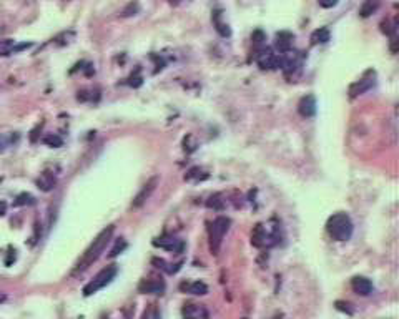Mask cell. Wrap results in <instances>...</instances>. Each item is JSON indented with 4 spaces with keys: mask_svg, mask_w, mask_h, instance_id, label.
I'll return each instance as SVG.
<instances>
[{
    "mask_svg": "<svg viewBox=\"0 0 399 319\" xmlns=\"http://www.w3.org/2000/svg\"><path fill=\"white\" fill-rule=\"evenodd\" d=\"M211 20H213V25H215L216 32L220 33L221 37H225V39H228V37H232V28L228 27V23L223 22V12H221L220 8H216V10H213Z\"/></svg>",
    "mask_w": 399,
    "mask_h": 319,
    "instance_id": "5bb4252c",
    "label": "cell"
},
{
    "mask_svg": "<svg viewBox=\"0 0 399 319\" xmlns=\"http://www.w3.org/2000/svg\"><path fill=\"white\" fill-rule=\"evenodd\" d=\"M165 281L163 279H141L138 284V291L141 295H160L165 293Z\"/></svg>",
    "mask_w": 399,
    "mask_h": 319,
    "instance_id": "52a82bcc",
    "label": "cell"
},
{
    "mask_svg": "<svg viewBox=\"0 0 399 319\" xmlns=\"http://www.w3.org/2000/svg\"><path fill=\"white\" fill-rule=\"evenodd\" d=\"M32 44H20V45H14V52L12 53H17L20 52V50H25V48H30Z\"/></svg>",
    "mask_w": 399,
    "mask_h": 319,
    "instance_id": "4dcf8cb0",
    "label": "cell"
},
{
    "mask_svg": "<svg viewBox=\"0 0 399 319\" xmlns=\"http://www.w3.org/2000/svg\"><path fill=\"white\" fill-rule=\"evenodd\" d=\"M152 263L155 264V266L158 268V270H162V271H170V264H168L165 259H162V258H153L152 259Z\"/></svg>",
    "mask_w": 399,
    "mask_h": 319,
    "instance_id": "83f0119b",
    "label": "cell"
},
{
    "mask_svg": "<svg viewBox=\"0 0 399 319\" xmlns=\"http://www.w3.org/2000/svg\"><path fill=\"white\" fill-rule=\"evenodd\" d=\"M117 273H118V268H117L115 264L103 268V270L100 271L98 274H96L95 278L92 279L85 288H83V296L88 297V296L95 295L96 291H100V289H103L105 286H107V284H110L112 281L115 279Z\"/></svg>",
    "mask_w": 399,
    "mask_h": 319,
    "instance_id": "277c9868",
    "label": "cell"
},
{
    "mask_svg": "<svg viewBox=\"0 0 399 319\" xmlns=\"http://www.w3.org/2000/svg\"><path fill=\"white\" fill-rule=\"evenodd\" d=\"M3 213H5V203H0V215H3Z\"/></svg>",
    "mask_w": 399,
    "mask_h": 319,
    "instance_id": "1f68e13d",
    "label": "cell"
},
{
    "mask_svg": "<svg viewBox=\"0 0 399 319\" xmlns=\"http://www.w3.org/2000/svg\"><path fill=\"white\" fill-rule=\"evenodd\" d=\"M125 248H127V241L120 238L118 241H117V245L110 250V253H108V258H115V256H118L121 251L125 250Z\"/></svg>",
    "mask_w": 399,
    "mask_h": 319,
    "instance_id": "7402d4cb",
    "label": "cell"
},
{
    "mask_svg": "<svg viewBox=\"0 0 399 319\" xmlns=\"http://www.w3.org/2000/svg\"><path fill=\"white\" fill-rule=\"evenodd\" d=\"M207 206L210 209H216V211H220V209L225 208V201L221 200L220 193H215V195L210 196V198L207 200Z\"/></svg>",
    "mask_w": 399,
    "mask_h": 319,
    "instance_id": "d6986e66",
    "label": "cell"
},
{
    "mask_svg": "<svg viewBox=\"0 0 399 319\" xmlns=\"http://www.w3.org/2000/svg\"><path fill=\"white\" fill-rule=\"evenodd\" d=\"M153 245L163 248V250H166V251H171V253H175V254L183 253V250H185V243L182 241V239H176L173 236H162V238L155 239Z\"/></svg>",
    "mask_w": 399,
    "mask_h": 319,
    "instance_id": "ba28073f",
    "label": "cell"
},
{
    "mask_svg": "<svg viewBox=\"0 0 399 319\" xmlns=\"http://www.w3.org/2000/svg\"><path fill=\"white\" fill-rule=\"evenodd\" d=\"M33 203H35V200H33V196L28 195V193H20L14 201L15 206H23V205H33Z\"/></svg>",
    "mask_w": 399,
    "mask_h": 319,
    "instance_id": "44dd1931",
    "label": "cell"
},
{
    "mask_svg": "<svg viewBox=\"0 0 399 319\" xmlns=\"http://www.w3.org/2000/svg\"><path fill=\"white\" fill-rule=\"evenodd\" d=\"M352 229L354 226L346 213H334L326 221V231L336 241H348L352 236Z\"/></svg>",
    "mask_w": 399,
    "mask_h": 319,
    "instance_id": "7a4b0ae2",
    "label": "cell"
},
{
    "mask_svg": "<svg viewBox=\"0 0 399 319\" xmlns=\"http://www.w3.org/2000/svg\"><path fill=\"white\" fill-rule=\"evenodd\" d=\"M377 8H379V0H364L363 5L359 8V15L363 17V19H368V17H371L375 12H377Z\"/></svg>",
    "mask_w": 399,
    "mask_h": 319,
    "instance_id": "e0dca14e",
    "label": "cell"
},
{
    "mask_svg": "<svg viewBox=\"0 0 399 319\" xmlns=\"http://www.w3.org/2000/svg\"><path fill=\"white\" fill-rule=\"evenodd\" d=\"M351 288H352V291L359 296H369L373 293L371 279L364 278V276H354V278L351 279Z\"/></svg>",
    "mask_w": 399,
    "mask_h": 319,
    "instance_id": "30bf717a",
    "label": "cell"
},
{
    "mask_svg": "<svg viewBox=\"0 0 399 319\" xmlns=\"http://www.w3.org/2000/svg\"><path fill=\"white\" fill-rule=\"evenodd\" d=\"M44 143L47 146H52V148H58V146L64 145V140H62L58 135H53V133H50V135H45L44 137Z\"/></svg>",
    "mask_w": 399,
    "mask_h": 319,
    "instance_id": "ffe728a7",
    "label": "cell"
},
{
    "mask_svg": "<svg viewBox=\"0 0 399 319\" xmlns=\"http://www.w3.org/2000/svg\"><path fill=\"white\" fill-rule=\"evenodd\" d=\"M5 299H7V296L3 295V293H0V304H2V303H3V301H5Z\"/></svg>",
    "mask_w": 399,
    "mask_h": 319,
    "instance_id": "d6a6232c",
    "label": "cell"
},
{
    "mask_svg": "<svg viewBox=\"0 0 399 319\" xmlns=\"http://www.w3.org/2000/svg\"><path fill=\"white\" fill-rule=\"evenodd\" d=\"M180 289H182L183 293H190V295H195V296H205L208 293V286L203 283V281H183L182 284H180Z\"/></svg>",
    "mask_w": 399,
    "mask_h": 319,
    "instance_id": "4fadbf2b",
    "label": "cell"
},
{
    "mask_svg": "<svg viewBox=\"0 0 399 319\" xmlns=\"http://www.w3.org/2000/svg\"><path fill=\"white\" fill-rule=\"evenodd\" d=\"M8 253H10V254H8V258L5 259V266H10V264L17 259V251L15 250H12V248H10V251H8Z\"/></svg>",
    "mask_w": 399,
    "mask_h": 319,
    "instance_id": "f546056e",
    "label": "cell"
},
{
    "mask_svg": "<svg viewBox=\"0 0 399 319\" xmlns=\"http://www.w3.org/2000/svg\"><path fill=\"white\" fill-rule=\"evenodd\" d=\"M182 314H183V319H207L208 318V313L205 311L203 306L195 304V303L183 304Z\"/></svg>",
    "mask_w": 399,
    "mask_h": 319,
    "instance_id": "8fae6325",
    "label": "cell"
},
{
    "mask_svg": "<svg viewBox=\"0 0 399 319\" xmlns=\"http://www.w3.org/2000/svg\"><path fill=\"white\" fill-rule=\"evenodd\" d=\"M160 318L162 316H160V311L155 304H150L148 308L145 309L143 316H141V319H160Z\"/></svg>",
    "mask_w": 399,
    "mask_h": 319,
    "instance_id": "603a6c76",
    "label": "cell"
},
{
    "mask_svg": "<svg viewBox=\"0 0 399 319\" xmlns=\"http://www.w3.org/2000/svg\"><path fill=\"white\" fill-rule=\"evenodd\" d=\"M318 3H319V7H323V8H333L338 5L339 0H318Z\"/></svg>",
    "mask_w": 399,
    "mask_h": 319,
    "instance_id": "f1b7e54d",
    "label": "cell"
},
{
    "mask_svg": "<svg viewBox=\"0 0 399 319\" xmlns=\"http://www.w3.org/2000/svg\"><path fill=\"white\" fill-rule=\"evenodd\" d=\"M331 39V33L326 27H319L311 33V44L313 45H319V44H326L328 40Z\"/></svg>",
    "mask_w": 399,
    "mask_h": 319,
    "instance_id": "ac0fdd59",
    "label": "cell"
},
{
    "mask_svg": "<svg viewBox=\"0 0 399 319\" xmlns=\"http://www.w3.org/2000/svg\"><path fill=\"white\" fill-rule=\"evenodd\" d=\"M256 64L259 65L261 70H276L281 68V55L273 53V50L266 48L256 55Z\"/></svg>",
    "mask_w": 399,
    "mask_h": 319,
    "instance_id": "5b68a950",
    "label": "cell"
},
{
    "mask_svg": "<svg viewBox=\"0 0 399 319\" xmlns=\"http://www.w3.org/2000/svg\"><path fill=\"white\" fill-rule=\"evenodd\" d=\"M375 85V78H363L359 80V82L352 83L351 88H350V96L351 98H354V96H358L361 93H364V91H368L369 88H373Z\"/></svg>",
    "mask_w": 399,
    "mask_h": 319,
    "instance_id": "9a60e30c",
    "label": "cell"
},
{
    "mask_svg": "<svg viewBox=\"0 0 399 319\" xmlns=\"http://www.w3.org/2000/svg\"><path fill=\"white\" fill-rule=\"evenodd\" d=\"M157 184H158V176H152V178L146 182L141 190L137 193V196L132 201V206L133 208H140L146 203V200H150V196L153 195V191L157 190Z\"/></svg>",
    "mask_w": 399,
    "mask_h": 319,
    "instance_id": "8992f818",
    "label": "cell"
},
{
    "mask_svg": "<svg viewBox=\"0 0 399 319\" xmlns=\"http://www.w3.org/2000/svg\"><path fill=\"white\" fill-rule=\"evenodd\" d=\"M57 184V178L53 173H50V171H44V173L40 175V178L37 180V186L40 188L42 191H52L53 188H55Z\"/></svg>",
    "mask_w": 399,
    "mask_h": 319,
    "instance_id": "2e32d148",
    "label": "cell"
},
{
    "mask_svg": "<svg viewBox=\"0 0 399 319\" xmlns=\"http://www.w3.org/2000/svg\"><path fill=\"white\" fill-rule=\"evenodd\" d=\"M14 42L12 40H3L0 42V55H10L14 52Z\"/></svg>",
    "mask_w": 399,
    "mask_h": 319,
    "instance_id": "cb8c5ba5",
    "label": "cell"
},
{
    "mask_svg": "<svg viewBox=\"0 0 399 319\" xmlns=\"http://www.w3.org/2000/svg\"><path fill=\"white\" fill-rule=\"evenodd\" d=\"M113 231H115V226H113V225L107 226V228L100 231L98 236L94 239V243L87 248V251L82 254V258L78 259L77 266L73 268V274H77V273H83L87 268H90L92 264H94L96 259L102 256L105 248H107V245L110 243V239L113 236Z\"/></svg>",
    "mask_w": 399,
    "mask_h": 319,
    "instance_id": "6da1fadb",
    "label": "cell"
},
{
    "mask_svg": "<svg viewBox=\"0 0 399 319\" xmlns=\"http://www.w3.org/2000/svg\"><path fill=\"white\" fill-rule=\"evenodd\" d=\"M293 40H295V35H293L291 32L281 30V32L276 33L275 45H276V48L280 50V53H286L293 47Z\"/></svg>",
    "mask_w": 399,
    "mask_h": 319,
    "instance_id": "7c38bea8",
    "label": "cell"
},
{
    "mask_svg": "<svg viewBox=\"0 0 399 319\" xmlns=\"http://www.w3.org/2000/svg\"><path fill=\"white\" fill-rule=\"evenodd\" d=\"M230 225H232V221H230V218H226V216H218L208 225L210 250H211L213 254H218V251H220L225 234L230 229Z\"/></svg>",
    "mask_w": 399,
    "mask_h": 319,
    "instance_id": "3957f363",
    "label": "cell"
},
{
    "mask_svg": "<svg viewBox=\"0 0 399 319\" xmlns=\"http://www.w3.org/2000/svg\"><path fill=\"white\" fill-rule=\"evenodd\" d=\"M251 40H253V44H256V45L263 44V42L266 40V33L258 28V30H255L253 33H251Z\"/></svg>",
    "mask_w": 399,
    "mask_h": 319,
    "instance_id": "4316f807",
    "label": "cell"
},
{
    "mask_svg": "<svg viewBox=\"0 0 399 319\" xmlns=\"http://www.w3.org/2000/svg\"><path fill=\"white\" fill-rule=\"evenodd\" d=\"M3 146H5V143H3V140L0 138V152H3Z\"/></svg>",
    "mask_w": 399,
    "mask_h": 319,
    "instance_id": "836d02e7",
    "label": "cell"
},
{
    "mask_svg": "<svg viewBox=\"0 0 399 319\" xmlns=\"http://www.w3.org/2000/svg\"><path fill=\"white\" fill-rule=\"evenodd\" d=\"M334 306H336V309H338V311L346 313L348 316H352V313H354V309H352V306H351L350 303H344V301H336Z\"/></svg>",
    "mask_w": 399,
    "mask_h": 319,
    "instance_id": "d4e9b609",
    "label": "cell"
},
{
    "mask_svg": "<svg viewBox=\"0 0 399 319\" xmlns=\"http://www.w3.org/2000/svg\"><path fill=\"white\" fill-rule=\"evenodd\" d=\"M138 10H140V5H138L137 2H130L127 7H125V10L121 12V17H130V15H135L138 14Z\"/></svg>",
    "mask_w": 399,
    "mask_h": 319,
    "instance_id": "484cf974",
    "label": "cell"
},
{
    "mask_svg": "<svg viewBox=\"0 0 399 319\" xmlns=\"http://www.w3.org/2000/svg\"><path fill=\"white\" fill-rule=\"evenodd\" d=\"M316 98L313 95H306L300 100L298 103V112H300L301 116L305 118H311V116L316 115Z\"/></svg>",
    "mask_w": 399,
    "mask_h": 319,
    "instance_id": "9c48e42d",
    "label": "cell"
}]
</instances>
